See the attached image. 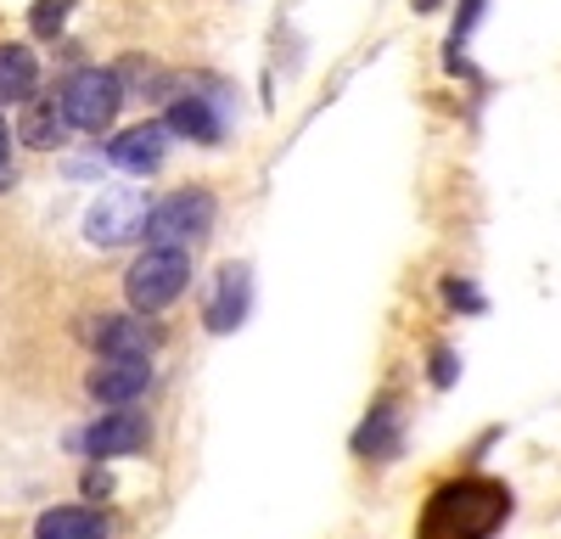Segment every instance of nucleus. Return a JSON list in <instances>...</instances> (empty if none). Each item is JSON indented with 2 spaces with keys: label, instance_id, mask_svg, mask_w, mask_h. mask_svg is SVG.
<instances>
[{
  "label": "nucleus",
  "instance_id": "10",
  "mask_svg": "<svg viewBox=\"0 0 561 539\" xmlns=\"http://www.w3.org/2000/svg\"><path fill=\"white\" fill-rule=\"evenodd\" d=\"M169 158V124L147 118V124H135V129H118L113 141H107V163L124 169V174H158Z\"/></svg>",
  "mask_w": 561,
  "mask_h": 539
},
{
  "label": "nucleus",
  "instance_id": "7",
  "mask_svg": "<svg viewBox=\"0 0 561 539\" xmlns=\"http://www.w3.org/2000/svg\"><path fill=\"white\" fill-rule=\"evenodd\" d=\"M163 124H169V135L197 141V147H219L225 141V107H219V96H208L203 84H185L180 96L169 102Z\"/></svg>",
  "mask_w": 561,
  "mask_h": 539
},
{
  "label": "nucleus",
  "instance_id": "17",
  "mask_svg": "<svg viewBox=\"0 0 561 539\" xmlns=\"http://www.w3.org/2000/svg\"><path fill=\"white\" fill-rule=\"evenodd\" d=\"M444 303H449L455 314H483V309H489L483 287H478V282H460V276H444Z\"/></svg>",
  "mask_w": 561,
  "mask_h": 539
},
{
  "label": "nucleus",
  "instance_id": "19",
  "mask_svg": "<svg viewBox=\"0 0 561 539\" xmlns=\"http://www.w3.org/2000/svg\"><path fill=\"white\" fill-rule=\"evenodd\" d=\"M455 377H460V354H455L449 343H438V348H433V359H427V382L444 393V388H455Z\"/></svg>",
  "mask_w": 561,
  "mask_h": 539
},
{
  "label": "nucleus",
  "instance_id": "12",
  "mask_svg": "<svg viewBox=\"0 0 561 539\" xmlns=\"http://www.w3.org/2000/svg\"><path fill=\"white\" fill-rule=\"evenodd\" d=\"M399 444H404V416H399V404H393V399L370 404V416L354 427V456H365V461H393Z\"/></svg>",
  "mask_w": 561,
  "mask_h": 539
},
{
  "label": "nucleus",
  "instance_id": "2",
  "mask_svg": "<svg viewBox=\"0 0 561 539\" xmlns=\"http://www.w3.org/2000/svg\"><path fill=\"white\" fill-rule=\"evenodd\" d=\"M214 214H219V203H214L208 186H180V192H169V197L152 203V214H147V248H180V253L203 248L208 231H214Z\"/></svg>",
  "mask_w": 561,
  "mask_h": 539
},
{
  "label": "nucleus",
  "instance_id": "18",
  "mask_svg": "<svg viewBox=\"0 0 561 539\" xmlns=\"http://www.w3.org/2000/svg\"><path fill=\"white\" fill-rule=\"evenodd\" d=\"M478 18H483V0H460V12H455V34H449V68H460V45L472 39Z\"/></svg>",
  "mask_w": 561,
  "mask_h": 539
},
{
  "label": "nucleus",
  "instance_id": "9",
  "mask_svg": "<svg viewBox=\"0 0 561 539\" xmlns=\"http://www.w3.org/2000/svg\"><path fill=\"white\" fill-rule=\"evenodd\" d=\"M248 309H253V270L248 264H225L219 276H214L208 303H203V326L214 337H230V332L248 321Z\"/></svg>",
  "mask_w": 561,
  "mask_h": 539
},
{
  "label": "nucleus",
  "instance_id": "21",
  "mask_svg": "<svg viewBox=\"0 0 561 539\" xmlns=\"http://www.w3.org/2000/svg\"><path fill=\"white\" fill-rule=\"evenodd\" d=\"M12 129H7V113H0V192H7L12 186Z\"/></svg>",
  "mask_w": 561,
  "mask_h": 539
},
{
  "label": "nucleus",
  "instance_id": "16",
  "mask_svg": "<svg viewBox=\"0 0 561 539\" xmlns=\"http://www.w3.org/2000/svg\"><path fill=\"white\" fill-rule=\"evenodd\" d=\"M68 12H73V0H34V7H28V28L39 39H57L62 23H68Z\"/></svg>",
  "mask_w": 561,
  "mask_h": 539
},
{
  "label": "nucleus",
  "instance_id": "5",
  "mask_svg": "<svg viewBox=\"0 0 561 539\" xmlns=\"http://www.w3.org/2000/svg\"><path fill=\"white\" fill-rule=\"evenodd\" d=\"M147 214H152L147 192H135V186L102 192L96 203L84 208V242L90 248H118L129 237H147Z\"/></svg>",
  "mask_w": 561,
  "mask_h": 539
},
{
  "label": "nucleus",
  "instance_id": "14",
  "mask_svg": "<svg viewBox=\"0 0 561 539\" xmlns=\"http://www.w3.org/2000/svg\"><path fill=\"white\" fill-rule=\"evenodd\" d=\"M34 539H107V517L96 506H51L39 512Z\"/></svg>",
  "mask_w": 561,
  "mask_h": 539
},
{
  "label": "nucleus",
  "instance_id": "13",
  "mask_svg": "<svg viewBox=\"0 0 561 539\" xmlns=\"http://www.w3.org/2000/svg\"><path fill=\"white\" fill-rule=\"evenodd\" d=\"M68 113H62V96H28L23 102V118H18V141L34 147V152H51L62 147V135H68Z\"/></svg>",
  "mask_w": 561,
  "mask_h": 539
},
{
  "label": "nucleus",
  "instance_id": "22",
  "mask_svg": "<svg viewBox=\"0 0 561 539\" xmlns=\"http://www.w3.org/2000/svg\"><path fill=\"white\" fill-rule=\"evenodd\" d=\"M410 7H415V12H438V7H444V0H410Z\"/></svg>",
  "mask_w": 561,
  "mask_h": 539
},
{
  "label": "nucleus",
  "instance_id": "15",
  "mask_svg": "<svg viewBox=\"0 0 561 539\" xmlns=\"http://www.w3.org/2000/svg\"><path fill=\"white\" fill-rule=\"evenodd\" d=\"M39 96V57L28 45H0V102H28Z\"/></svg>",
  "mask_w": 561,
  "mask_h": 539
},
{
  "label": "nucleus",
  "instance_id": "8",
  "mask_svg": "<svg viewBox=\"0 0 561 539\" xmlns=\"http://www.w3.org/2000/svg\"><path fill=\"white\" fill-rule=\"evenodd\" d=\"M152 388V359H96L84 377V393L107 411H135V399Z\"/></svg>",
  "mask_w": 561,
  "mask_h": 539
},
{
  "label": "nucleus",
  "instance_id": "4",
  "mask_svg": "<svg viewBox=\"0 0 561 539\" xmlns=\"http://www.w3.org/2000/svg\"><path fill=\"white\" fill-rule=\"evenodd\" d=\"M57 96H62V113H68L73 129L102 135L118 118V107H124V84H118L113 68H73Z\"/></svg>",
  "mask_w": 561,
  "mask_h": 539
},
{
  "label": "nucleus",
  "instance_id": "1",
  "mask_svg": "<svg viewBox=\"0 0 561 539\" xmlns=\"http://www.w3.org/2000/svg\"><path fill=\"white\" fill-rule=\"evenodd\" d=\"M511 512H517V494L505 478L460 472L427 494V506L415 517V539H494L511 523Z\"/></svg>",
  "mask_w": 561,
  "mask_h": 539
},
{
  "label": "nucleus",
  "instance_id": "20",
  "mask_svg": "<svg viewBox=\"0 0 561 539\" xmlns=\"http://www.w3.org/2000/svg\"><path fill=\"white\" fill-rule=\"evenodd\" d=\"M79 489H84V501H107V494H113V472H107V461H90L84 478H79Z\"/></svg>",
  "mask_w": 561,
  "mask_h": 539
},
{
  "label": "nucleus",
  "instance_id": "6",
  "mask_svg": "<svg viewBox=\"0 0 561 539\" xmlns=\"http://www.w3.org/2000/svg\"><path fill=\"white\" fill-rule=\"evenodd\" d=\"M147 438H152V422L140 411H107L102 422L79 427L68 444L79 449V456H90V461H118V456H140Z\"/></svg>",
  "mask_w": 561,
  "mask_h": 539
},
{
  "label": "nucleus",
  "instance_id": "11",
  "mask_svg": "<svg viewBox=\"0 0 561 539\" xmlns=\"http://www.w3.org/2000/svg\"><path fill=\"white\" fill-rule=\"evenodd\" d=\"M90 348L102 359H152L158 332L147 326V314H102L90 321Z\"/></svg>",
  "mask_w": 561,
  "mask_h": 539
},
{
  "label": "nucleus",
  "instance_id": "3",
  "mask_svg": "<svg viewBox=\"0 0 561 539\" xmlns=\"http://www.w3.org/2000/svg\"><path fill=\"white\" fill-rule=\"evenodd\" d=\"M185 287H192V253H180V248H147L124 270V298L135 314L169 309Z\"/></svg>",
  "mask_w": 561,
  "mask_h": 539
}]
</instances>
